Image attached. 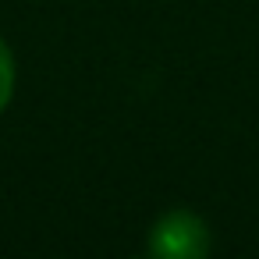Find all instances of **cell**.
Segmentation results:
<instances>
[{"mask_svg": "<svg viewBox=\"0 0 259 259\" xmlns=\"http://www.w3.org/2000/svg\"><path fill=\"white\" fill-rule=\"evenodd\" d=\"M146 248L156 259H206L213 248V231L192 209H167L153 220Z\"/></svg>", "mask_w": 259, "mask_h": 259, "instance_id": "6da1fadb", "label": "cell"}, {"mask_svg": "<svg viewBox=\"0 0 259 259\" xmlns=\"http://www.w3.org/2000/svg\"><path fill=\"white\" fill-rule=\"evenodd\" d=\"M15 82H18V64H15V54H11L8 39L0 36V114L8 110V103L15 96Z\"/></svg>", "mask_w": 259, "mask_h": 259, "instance_id": "7a4b0ae2", "label": "cell"}]
</instances>
